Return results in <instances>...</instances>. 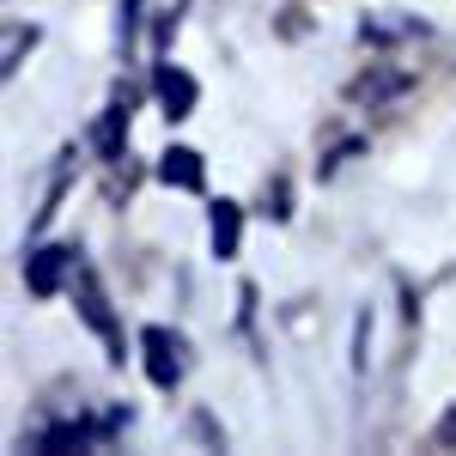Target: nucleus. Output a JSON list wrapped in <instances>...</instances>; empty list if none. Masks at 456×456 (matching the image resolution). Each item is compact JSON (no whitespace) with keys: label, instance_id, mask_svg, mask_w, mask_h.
Instances as JSON below:
<instances>
[{"label":"nucleus","instance_id":"1","mask_svg":"<svg viewBox=\"0 0 456 456\" xmlns=\"http://www.w3.org/2000/svg\"><path fill=\"white\" fill-rule=\"evenodd\" d=\"M79 316L98 329V341L110 347V359L122 365V329H116V311H110V298H104V281H98L92 268H79Z\"/></svg>","mask_w":456,"mask_h":456},{"label":"nucleus","instance_id":"6","mask_svg":"<svg viewBox=\"0 0 456 456\" xmlns=\"http://www.w3.org/2000/svg\"><path fill=\"white\" fill-rule=\"evenodd\" d=\"M238 238H244V213H238V201H219L213 208V256L232 262L238 256Z\"/></svg>","mask_w":456,"mask_h":456},{"label":"nucleus","instance_id":"10","mask_svg":"<svg viewBox=\"0 0 456 456\" xmlns=\"http://www.w3.org/2000/svg\"><path fill=\"white\" fill-rule=\"evenodd\" d=\"M432 444H438V451H444V444H456V408L438 420V438H432Z\"/></svg>","mask_w":456,"mask_h":456},{"label":"nucleus","instance_id":"8","mask_svg":"<svg viewBox=\"0 0 456 456\" xmlns=\"http://www.w3.org/2000/svg\"><path fill=\"white\" fill-rule=\"evenodd\" d=\"M31 43H37V31H12V37H6V61H0V68L12 73V68H19V49H31Z\"/></svg>","mask_w":456,"mask_h":456},{"label":"nucleus","instance_id":"9","mask_svg":"<svg viewBox=\"0 0 456 456\" xmlns=\"http://www.w3.org/2000/svg\"><path fill=\"white\" fill-rule=\"evenodd\" d=\"M134 25H141V0L122 6V43H134Z\"/></svg>","mask_w":456,"mask_h":456},{"label":"nucleus","instance_id":"3","mask_svg":"<svg viewBox=\"0 0 456 456\" xmlns=\"http://www.w3.org/2000/svg\"><path fill=\"white\" fill-rule=\"evenodd\" d=\"M68 274H73V249L68 244H49V249H31V256H25V286H31L37 298H55Z\"/></svg>","mask_w":456,"mask_h":456},{"label":"nucleus","instance_id":"7","mask_svg":"<svg viewBox=\"0 0 456 456\" xmlns=\"http://www.w3.org/2000/svg\"><path fill=\"white\" fill-rule=\"evenodd\" d=\"M408 79L402 73H371V79H353V98H365V104H378V98H395Z\"/></svg>","mask_w":456,"mask_h":456},{"label":"nucleus","instance_id":"4","mask_svg":"<svg viewBox=\"0 0 456 456\" xmlns=\"http://www.w3.org/2000/svg\"><path fill=\"white\" fill-rule=\"evenodd\" d=\"M195 98H201V92H195V79L165 61V68H159V104H165V116H171V122L195 116Z\"/></svg>","mask_w":456,"mask_h":456},{"label":"nucleus","instance_id":"5","mask_svg":"<svg viewBox=\"0 0 456 456\" xmlns=\"http://www.w3.org/2000/svg\"><path fill=\"white\" fill-rule=\"evenodd\" d=\"M159 176H165L171 189H201V152H195V146H171V152L159 159Z\"/></svg>","mask_w":456,"mask_h":456},{"label":"nucleus","instance_id":"2","mask_svg":"<svg viewBox=\"0 0 456 456\" xmlns=\"http://www.w3.org/2000/svg\"><path fill=\"white\" fill-rule=\"evenodd\" d=\"M141 353H146V378L159 389L183 384V341H176L171 329H141Z\"/></svg>","mask_w":456,"mask_h":456}]
</instances>
